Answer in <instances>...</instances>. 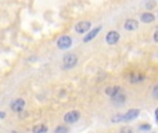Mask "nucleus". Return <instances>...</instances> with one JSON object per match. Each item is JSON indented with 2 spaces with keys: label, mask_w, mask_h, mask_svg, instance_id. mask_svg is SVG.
<instances>
[{
  "label": "nucleus",
  "mask_w": 158,
  "mask_h": 133,
  "mask_svg": "<svg viewBox=\"0 0 158 133\" xmlns=\"http://www.w3.org/2000/svg\"><path fill=\"white\" fill-rule=\"evenodd\" d=\"M13 133H18V132H15V131H14V132H13Z\"/></svg>",
  "instance_id": "nucleus-24"
},
{
  "label": "nucleus",
  "mask_w": 158,
  "mask_h": 133,
  "mask_svg": "<svg viewBox=\"0 0 158 133\" xmlns=\"http://www.w3.org/2000/svg\"><path fill=\"white\" fill-rule=\"evenodd\" d=\"M69 131H68V128H67L65 125H60V126H57L56 128V131H54V133H68Z\"/></svg>",
  "instance_id": "nucleus-15"
},
{
  "label": "nucleus",
  "mask_w": 158,
  "mask_h": 133,
  "mask_svg": "<svg viewBox=\"0 0 158 133\" xmlns=\"http://www.w3.org/2000/svg\"><path fill=\"white\" fill-rule=\"evenodd\" d=\"M0 118H4V114H3V112H0Z\"/></svg>",
  "instance_id": "nucleus-23"
},
{
  "label": "nucleus",
  "mask_w": 158,
  "mask_h": 133,
  "mask_svg": "<svg viewBox=\"0 0 158 133\" xmlns=\"http://www.w3.org/2000/svg\"><path fill=\"white\" fill-rule=\"evenodd\" d=\"M110 98H111V101L114 104H123L125 103V100H126V96H125V93L123 92H119L118 94L112 96V97H110Z\"/></svg>",
  "instance_id": "nucleus-11"
},
{
  "label": "nucleus",
  "mask_w": 158,
  "mask_h": 133,
  "mask_svg": "<svg viewBox=\"0 0 158 133\" xmlns=\"http://www.w3.org/2000/svg\"><path fill=\"white\" fill-rule=\"evenodd\" d=\"M119 39H121V33L118 31H110L106 35V43L108 46H115V44H118Z\"/></svg>",
  "instance_id": "nucleus-4"
},
{
  "label": "nucleus",
  "mask_w": 158,
  "mask_h": 133,
  "mask_svg": "<svg viewBox=\"0 0 158 133\" xmlns=\"http://www.w3.org/2000/svg\"><path fill=\"white\" fill-rule=\"evenodd\" d=\"M146 8H147V11H150L151 8H154V6H156V3L154 2H146Z\"/></svg>",
  "instance_id": "nucleus-20"
},
{
  "label": "nucleus",
  "mask_w": 158,
  "mask_h": 133,
  "mask_svg": "<svg viewBox=\"0 0 158 133\" xmlns=\"http://www.w3.org/2000/svg\"><path fill=\"white\" fill-rule=\"evenodd\" d=\"M151 94H153V97L156 98V100H158V85H156V86L153 87V92H151Z\"/></svg>",
  "instance_id": "nucleus-19"
},
{
  "label": "nucleus",
  "mask_w": 158,
  "mask_h": 133,
  "mask_svg": "<svg viewBox=\"0 0 158 133\" xmlns=\"http://www.w3.org/2000/svg\"><path fill=\"white\" fill-rule=\"evenodd\" d=\"M90 28H92V22L90 21H79L75 25V32L79 33V35H85L87 31H90Z\"/></svg>",
  "instance_id": "nucleus-5"
},
{
  "label": "nucleus",
  "mask_w": 158,
  "mask_h": 133,
  "mask_svg": "<svg viewBox=\"0 0 158 133\" xmlns=\"http://www.w3.org/2000/svg\"><path fill=\"white\" fill-rule=\"evenodd\" d=\"M140 131H144V132H150L151 131V125L150 123H142V125L139 126Z\"/></svg>",
  "instance_id": "nucleus-18"
},
{
  "label": "nucleus",
  "mask_w": 158,
  "mask_h": 133,
  "mask_svg": "<svg viewBox=\"0 0 158 133\" xmlns=\"http://www.w3.org/2000/svg\"><path fill=\"white\" fill-rule=\"evenodd\" d=\"M49 132V128L44 123H38L32 128V133H47Z\"/></svg>",
  "instance_id": "nucleus-14"
},
{
  "label": "nucleus",
  "mask_w": 158,
  "mask_h": 133,
  "mask_svg": "<svg viewBox=\"0 0 158 133\" xmlns=\"http://www.w3.org/2000/svg\"><path fill=\"white\" fill-rule=\"evenodd\" d=\"M154 21H156V15L151 11H144L140 15V22L142 24H153Z\"/></svg>",
  "instance_id": "nucleus-10"
},
{
  "label": "nucleus",
  "mask_w": 158,
  "mask_h": 133,
  "mask_svg": "<svg viewBox=\"0 0 158 133\" xmlns=\"http://www.w3.org/2000/svg\"><path fill=\"white\" fill-rule=\"evenodd\" d=\"M139 22L137 19H133V18H128L125 22H123V29L125 31H129V32H133V31H137L139 29Z\"/></svg>",
  "instance_id": "nucleus-8"
},
{
  "label": "nucleus",
  "mask_w": 158,
  "mask_h": 133,
  "mask_svg": "<svg viewBox=\"0 0 158 133\" xmlns=\"http://www.w3.org/2000/svg\"><path fill=\"white\" fill-rule=\"evenodd\" d=\"M72 46V38L69 35H63L57 39V47L60 50H68Z\"/></svg>",
  "instance_id": "nucleus-2"
},
{
  "label": "nucleus",
  "mask_w": 158,
  "mask_h": 133,
  "mask_svg": "<svg viewBox=\"0 0 158 133\" xmlns=\"http://www.w3.org/2000/svg\"><path fill=\"white\" fill-rule=\"evenodd\" d=\"M153 39H154V42H156V43H158V28H156V29H154Z\"/></svg>",
  "instance_id": "nucleus-21"
},
{
  "label": "nucleus",
  "mask_w": 158,
  "mask_h": 133,
  "mask_svg": "<svg viewBox=\"0 0 158 133\" xmlns=\"http://www.w3.org/2000/svg\"><path fill=\"white\" fill-rule=\"evenodd\" d=\"M10 108H11V111H14V112L24 111V108H25V100H24V98H15V100L11 103Z\"/></svg>",
  "instance_id": "nucleus-9"
},
{
  "label": "nucleus",
  "mask_w": 158,
  "mask_h": 133,
  "mask_svg": "<svg viewBox=\"0 0 158 133\" xmlns=\"http://www.w3.org/2000/svg\"><path fill=\"white\" fill-rule=\"evenodd\" d=\"M128 81L131 82V83H140V82L144 81V75H142V73H137V72L131 73V75H129V78H128Z\"/></svg>",
  "instance_id": "nucleus-12"
},
{
  "label": "nucleus",
  "mask_w": 158,
  "mask_h": 133,
  "mask_svg": "<svg viewBox=\"0 0 158 133\" xmlns=\"http://www.w3.org/2000/svg\"><path fill=\"white\" fill-rule=\"evenodd\" d=\"M78 64V56L74 53H67L63 57V68L64 69H72L74 67H77Z\"/></svg>",
  "instance_id": "nucleus-1"
},
{
  "label": "nucleus",
  "mask_w": 158,
  "mask_h": 133,
  "mask_svg": "<svg viewBox=\"0 0 158 133\" xmlns=\"http://www.w3.org/2000/svg\"><path fill=\"white\" fill-rule=\"evenodd\" d=\"M111 122L112 123H118V122H122V114H117L111 118Z\"/></svg>",
  "instance_id": "nucleus-17"
},
{
  "label": "nucleus",
  "mask_w": 158,
  "mask_h": 133,
  "mask_svg": "<svg viewBox=\"0 0 158 133\" xmlns=\"http://www.w3.org/2000/svg\"><path fill=\"white\" fill-rule=\"evenodd\" d=\"M139 115H140L139 108H131L129 111H126V114L122 115V122H131V121L136 119Z\"/></svg>",
  "instance_id": "nucleus-6"
},
{
  "label": "nucleus",
  "mask_w": 158,
  "mask_h": 133,
  "mask_svg": "<svg viewBox=\"0 0 158 133\" xmlns=\"http://www.w3.org/2000/svg\"><path fill=\"white\" fill-rule=\"evenodd\" d=\"M119 133H135V131H133V128L125 125V126H122V128L119 129Z\"/></svg>",
  "instance_id": "nucleus-16"
},
{
  "label": "nucleus",
  "mask_w": 158,
  "mask_h": 133,
  "mask_svg": "<svg viewBox=\"0 0 158 133\" xmlns=\"http://www.w3.org/2000/svg\"><path fill=\"white\" fill-rule=\"evenodd\" d=\"M79 119H81V112H79L78 110H72V111H68L65 115H64V122L68 123V125L77 123Z\"/></svg>",
  "instance_id": "nucleus-3"
},
{
  "label": "nucleus",
  "mask_w": 158,
  "mask_h": 133,
  "mask_svg": "<svg viewBox=\"0 0 158 133\" xmlns=\"http://www.w3.org/2000/svg\"><path fill=\"white\" fill-rule=\"evenodd\" d=\"M151 133H156V132H151Z\"/></svg>",
  "instance_id": "nucleus-26"
},
{
  "label": "nucleus",
  "mask_w": 158,
  "mask_h": 133,
  "mask_svg": "<svg viewBox=\"0 0 158 133\" xmlns=\"http://www.w3.org/2000/svg\"><path fill=\"white\" fill-rule=\"evenodd\" d=\"M100 32H101V27H96V28H93V29L87 31V32L85 33V36H83V42H85V43L92 42L94 38H97V35Z\"/></svg>",
  "instance_id": "nucleus-7"
},
{
  "label": "nucleus",
  "mask_w": 158,
  "mask_h": 133,
  "mask_svg": "<svg viewBox=\"0 0 158 133\" xmlns=\"http://www.w3.org/2000/svg\"><path fill=\"white\" fill-rule=\"evenodd\" d=\"M157 17H158V11H157Z\"/></svg>",
  "instance_id": "nucleus-25"
},
{
  "label": "nucleus",
  "mask_w": 158,
  "mask_h": 133,
  "mask_svg": "<svg viewBox=\"0 0 158 133\" xmlns=\"http://www.w3.org/2000/svg\"><path fill=\"white\" fill-rule=\"evenodd\" d=\"M119 92H122V89H121V86H108L106 89V94L110 96V97H112V96L118 94Z\"/></svg>",
  "instance_id": "nucleus-13"
},
{
  "label": "nucleus",
  "mask_w": 158,
  "mask_h": 133,
  "mask_svg": "<svg viewBox=\"0 0 158 133\" xmlns=\"http://www.w3.org/2000/svg\"><path fill=\"white\" fill-rule=\"evenodd\" d=\"M156 122L158 123V107L156 108Z\"/></svg>",
  "instance_id": "nucleus-22"
}]
</instances>
